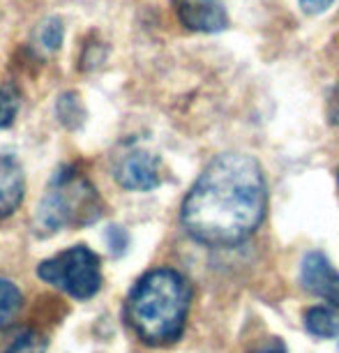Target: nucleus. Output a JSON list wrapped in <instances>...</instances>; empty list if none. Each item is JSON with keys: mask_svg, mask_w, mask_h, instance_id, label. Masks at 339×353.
I'll list each match as a JSON object with an SVG mask.
<instances>
[{"mask_svg": "<svg viewBox=\"0 0 339 353\" xmlns=\"http://www.w3.org/2000/svg\"><path fill=\"white\" fill-rule=\"evenodd\" d=\"M337 178H339V169H337Z\"/></svg>", "mask_w": 339, "mask_h": 353, "instance_id": "6ab92c4d", "label": "nucleus"}, {"mask_svg": "<svg viewBox=\"0 0 339 353\" xmlns=\"http://www.w3.org/2000/svg\"><path fill=\"white\" fill-rule=\"evenodd\" d=\"M102 201L92 185L81 173L65 166L53 181L37 205V229L44 233L61 231L65 226H85L102 217Z\"/></svg>", "mask_w": 339, "mask_h": 353, "instance_id": "7ed1b4c3", "label": "nucleus"}, {"mask_svg": "<svg viewBox=\"0 0 339 353\" xmlns=\"http://www.w3.org/2000/svg\"><path fill=\"white\" fill-rule=\"evenodd\" d=\"M330 118H332V123L339 125V99H335L332 106H330Z\"/></svg>", "mask_w": 339, "mask_h": 353, "instance_id": "a211bd4d", "label": "nucleus"}, {"mask_svg": "<svg viewBox=\"0 0 339 353\" xmlns=\"http://www.w3.org/2000/svg\"><path fill=\"white\" fill-rule=\"evenodd\" d=\"M106 245L111 248L113 254H123L125 250H127V245H130V236H127V231L123 229V226H109L106 229Z\"/></svg>", "mask_w": 339, "mask_h": 353, "instance_id": "2eb2a0df", "label": "nucleus"}, {"mask_svg": "<svg viewBox=\"0 0 339 353\" xmlns=\"http://www.w3.org/2000/svg\"><path fill=\"white\" fill-rule=\"evenodd\" d=\"M268 190L261 166L243 152H224L205 166L183 201L181 222L210 248L243 243L263 222Z\"/></svg>", "mask_w": 339, "mask_h": 353, "instance_id": "f257e3e1", "label": "nucleus"}, {"mask_svg": "<svg viewBox=\"0 0 339 353\" xmlns=\"http://www.w3.org/2000/svg\"><path fill=\"white\" fill-rule=\"evenodd\" d=\"M23 169L12 155H0V217L12 215L23 201Z\"/></svg>", "mask_w": 339, "mask_h": 353, "instance_id": "6e6552de", "label": "nucleus"}, {"mask_svg": "<svg viewBox=\"0 0 339 353\" xmlns=\"http://www.w3.org/2000/svg\"><path fill=\"white\" fill-rule=\"evenodd\" d=\"M251 353H287V349H284L282 344H265V346H261V349H256Z\"/></svg>", "mask_w": 339, "mask_h": 353, "instance_id": "f3484780", "label": "nucleus"}, {"mask_svg": "<svg viewBox=\"0 0 339 353\" xmlns=\"http://www.w3.org/2000/svg\"><path fill=\"white\" fill-rule=\"evenodd\" d=\"M23 305V296L19 291V286L10 279L0 277V330L10 328L14 323V319L19 316Z\"/></svg>", "mask_w": 339, "mask_h": 353, "instance_id": "9d476101", "label": "nucleus"}, {"mask_svg": "<svg viewBox=\"0 0 339 353\" xmlns=\"http://www.w3.org/2000/svg\"><path fill=\"white\" fill-rule=\"evenodd\" d=\"M44 349H46L44 337L37 335L35 330H25L8 346L5 353H44Z\"/></svg>", "mask_w": 339, "mask_h": 353, "instance_id": "ddd939ff", "label": "nucleus"}, {"mask_svg": "<svg viewBox=\"0 0 339 353\" xmlns=\"http://www.w3.org/2000/svg\"><path fill=\"white\" fill-rule=\"evenodd\" d=\"M305 328H307L314 337H337L339 335V314L332 307L325 305H316L305 312Z\"/></svg>", "mask_w": 339, "mask_h": 353, "instance_id": "1a4fd4ad", "label": "nucleus"}, {"mask_svg": "<svg viewBox=\"0 0 339 353\" xmlns=\"http://www.w3.org/2000/svg\"><path fill=\"white\" fill-rule=\"evenodd\" d=\"M192 301L189 282L174 268H155L138 279L127 298V323L141 342L164 346L183 335Z\"/></svg>", "mask_w": 339, "mask_h": 353, "instance_id": "f03ea898", "label": "nucleus"}, {"mask_svg": "<svg viewBox=\"0 0 339 353\" xmlns=\"http://www.w3.org/2000/svg\"><path fill=\"white\" fill-rule=\"evenodd\" d=\"M332 5V0H300V8L307 14H321Z\"/></svg>", "mask_w": 339, "mask_h": 353, "instance_id": "dca6fc26", "label": "nucleus"}, {"mask_svg": "<svg viewBox=\"0 0 339 353\" xmlns=\"http://www.w3.org/2000/svg\"><path fill=\"white\" fill-rule=\"evenodd\" d=\"M39 42L44 49L56 51L63 44V23L61 19H49L42 28H39Z\"/></svg>", "mask_w": 339, "mask_h": 353, "instance_id": "4468645a", "label": "nucleus"}, {"mask_svg": "<svg viewBox=\"0 0 339 353\" xmlns=\"http://www.w3.org/2000/svg\"><path fill=\"white\" fill-rule=\"evenodd\" d=\"M174 10L185 28L196 32H219L229 26L222 0H174Z\"/></svg>", "mask_w": 339, "mask_h": 353, "instance_id": "423d86ee", "label": "nucleus"}, {"mask_svg": "<svg viewBox=\"0 0 339 353\" xmlns=\"http://www.w3.org/2000/svg\"><path fill=\"white\" fill-rule=\"evenodd\" d=\"M300 279L307 291H311L332 307H339V272L332 268V263L321 252H309L302 259Z\"/></svg>", "mask_w": 339, "mask_h": 353, "instance_id": "0eeeda50", "label": "nucleus"}, {"mask_svg": "<svg viewBox=\"0 0 339 353\" xmlns=\"http://www.w3.org/2000/svg\"><path fill=\"white\" fill-rule=\"evenodd\" d=\"M116 181L132 192H150L159 185V159L148 150H132L116 166Z\"/></svg>", "mask_w": 339, "mask_h": 353, "instance_id": "39448f33", "label": "nucleus"}, {"mask_svg": "<svg viewBox=\"0 0 339 353\" xmlns=\"http://www.w3.org/2000/svg\"><path fill=\"white\" fill-rule=\"evenodd\" d=\"M19 95L14 88L10 85H3L0 88V130L3 128H10L17 118V111H19Z\"/></svg>", "mask_w": 339, "mask_h": 353, "instance_id": "f8f14e48", "label": "nucleus"}, {"mask_svg": "<svg viewBox=\"0 0 339 353\" xmlns=\"http://www.w3.org/2000/svg\"><path fill=\"white\" fill-rule=\"evenodd\" d=\"M37 277L76 301H88L102 289L99 256L85 245H74L42 261L37 265Z\"/></svg>", "mask_w": 339, "mask_h": 353, "instance_id": "20e7f679", "label": "nucleus"}, {"mask_svg": "<svg viewBox=\"0 0 339 353\" xmlns=\"http://www.w3.org/2000/svg\"><path fill=\"white\" fill-rule=\"evenodd\" d=\"M58 118H61V123H65L68 128H79V125L83 123V106L81 102H79V97L74 95V92H68V95H63L61 99H58Z\"/></svg>", "mask_w": 339, "mask_h": 353, "instance_id": "9b49d317", "label": "nucleus"}]
</instances>
